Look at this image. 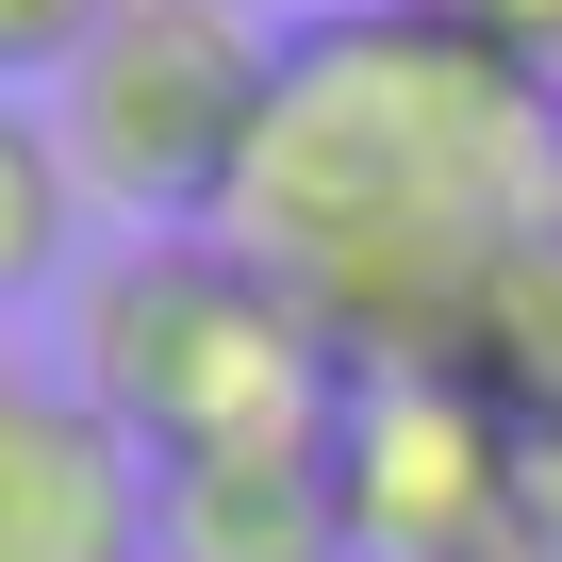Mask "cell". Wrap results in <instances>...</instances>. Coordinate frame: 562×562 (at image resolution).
Wrapping results in <instances>:
<instances>
[{"label": "cell", "mask_w": 562, "mask_h": 562, "mask_svg": "<svg viewBox=\"0 0 562 562\" xmlns=\"http://www.w3.org/2000/svg\"><path fill=\"white\" fill-rule=\"evenodd\" d=\"M315 447H331L348 562H513V463H529V430L463 364H348Z\"/></svg>", "instance_id": "obj_4"}, {"label": "cell", "mask_w": 562, "mask_h": 562, "mask_svg": "<svg viewBox=\"0 0 562 562\" xmlns=\"http://www.w3.org/2000/svg\"><path fill=\"white\" fill-rule=\"evenodd\" d=\"M67 381L149 447V463H215V447H281L331 414V331L281 299L232 232H133L67 281Z\"/></svg>", "instance_id": "obj_2"}, {"label": "cell", "mask_w": 562, "mask_h": 562, "mask_svg": "<svg viewBox=\"0 0 562 562\" xmlns=\"http://www.w3.org/2000/svg\"><path fill=\"white\" fill-rule=\"evenodd\" d=\"M265 83H281V34L248 0H100V34L50 67V133L83 199H116L133 232H215L265 133Z\"/></svg>", "instance_id": "obj_3"}, {"label": "cell", "mask_w": 562, "mask_h": 562, "mask_svg": "<svg viewBox=\"0 0 562 562\" xmlns=\"http://www.w3.org/2000/svg\"><path fill=\"white\" fill-rule=\"evenodd\" d=\"M447 364H463L513 430H562V232H546V248H513V265L480 281V315L447 331Z\"/></svg>", "instance_id": "obj_7"}, {"label": "cell", "mask_w": 562, "mask_h": 562, "mask_svg": "<svg viewBox=\"0 0 562 562\" xmlns=\"http://www.w3.org/2000/svg\"><path fill=\"white\" fill-rule=\"evenodd\" d=\"M397 18H430V34L496 50V67H529V83L562 100V0H397Z\"/></svg>", "instance_id": "obj_9"}, {"label": "cell", "mask_w": 562, "mask_h": 562, "mask_svg": "<svg viewBox=\"0 0 562 562\" xmlns=\"http://www.w3.org/2000/svg\"><path fill=\"white\" fill-rule=\"evenodd\" d=\"M315 430L215 447V463H149V562H348V513H331V447Z\"/></svg>", "instance_id": "obj_6"}, {"label": "cell", "mask_w": 562, "mask_h": 562, "mask_svg": "<svg viewBox=\"0 0 562 562\" xmlns=\"http://www.w3.org/2000/svg\"><path fill=\"white\" fill-rule=\"evenodd\" d=\"M513 562H562V430H529L513 463Z\"/></svg>", "instance_id": "obj_11"}, {"label": "cell", "mask_w": 562, "mask_h": 562, "mask_svg": "<svg viewBox=\"0 0 562 562\" xmlns=\"http://www.w3.org/2000/svg\"><path fill=\"white\" fill-rule=\"evenodd\" d=\"M215 232L331 331V364H447L480 281L562 232V100L397 0H331L281 34Z\"/></svg>", "instance_id": "obj_1"}, {"label": "cell", "mask_w": 562, "mask_h": 562, "mask_svg": "<svg viewBox=\"0 0 562 562\" xmlns=\"http://www.w3.org/2000/svg\"><path fill=\"white\" fill-rule=\"evenodd\" d=\"M83 34H100V0H0V100H18V83H50Z\"/></svg>", "instance_id": "obj_10"}, {"label": "cell", "mask_w": 562, "mask_h": 562, "mask_svg": "<svg viewBox=\"0 0 562 562\" xmlns=\"http://www.w3.org/2000/svg\"><path fill=\"white\" fill-rule=\"evenodd\" d=\"M67 248H83V166H67V133H50V116L0 100V315L50 299Z\"/></svg>", "instance_id": "obj_8"}, {"label": "cell", "mask_w": 562, "mask_h": 562, "mask_svg": "<svg viewBox=\"0 0 562 562\" xmlns=\"http://www.w3.org/2000/svg\"><path fill=\"white\" fill-rule=\"evenodd\" d=\"M0 562H149V447L67 364H0Z\"/></svg>", "instance_id": "obj_5"}]
</instances>
